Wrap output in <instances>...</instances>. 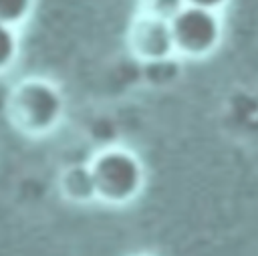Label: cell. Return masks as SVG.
<instances>
[{
    "label": "cell",
    "instance_id": "cell-4",
    "mask_svg": "<svg viewBox=\"0 0 258 256\" xmlns=\"http://www.w3.org/2000/svg\"><path fill=\"white\" fill-rule=\"evenodd\" d=\"M127 46L143 65L165 60L177 54L171 20L137 12L127 28Z\"/></svg>",
    "mask_w": 258,
    "mask_h": 256
},
{
    "label": "cell",
    "instance_id": "cell-3",
    "mask_svg": "<svg viewBox=\"0 0 258 256\" xmlns=\"http://www.w3.org/2000/svg\"><path fill=\"white\" fill-rule=\"evenodd\" d=\"M171 30L177 54L185 58H204L220 46L224 24L218 10L187 4L171 20Z\"/></svg>",
    "mask_w": 258,
    "mask_h": 256
},
{
    "label": "cell",
    "instance_id": "cell-8",
    "mask_svg": "<svg viewBox=\"0 0 258 256\" xmlns=\"http://www.w3.org/2000/svg\"><path fill=\"white\" fill-rule=\"evenodd\" d=\"M137 2H139L137 12L157 16L163 20H173L187 6V0H137Z\"/></svg>",
    "mask_w": 258,
    "mask_h": 256
},
{
    "label": "cell",
    "instance_id": "cell-1",
    "mask_svg": "<svg viewBox=\"0 0 258 256\" xmlns=\"http://www.w3.org/2000/svg\"><path fill=\"white\" fill-rule=\"evenodd\" d=\"M67 101L62 91L44 77H24L12 85L6 99V113L14 129L30 137L52 133L64 117Z\"/></svg>",
    "mask_w": 258,
    "mask_h": 256
},
{
    "label": "cell",
    "instance_id": "cell-6",
    "mask_svg": "<svg viewBox=\"0 0 258 256\" xmlns=\"http://www.w3.org/2000/svg\"><path fill=\"white\" fill-rule=\"evenodd\" d=\"M20 52V38L14 26L0 22V75L14 67Z\"/></svg>",
    "mask_w": 258,
    "mask_h": 256
},
{
    "label": "cell",
    "instance_id": "cell-9",
    "mask_svg": "<svg viewBox=\"0 0 258 256\" xmlns=\"http://www.w3.org/2000/svg\"><path fill=\"white\" fill-rule=\"evenodd\" d=\"M230 0H187L189 6H202V8H210V10H222Z\"/></svg>",
    "mask_w": 258,
    "mask_h": 256
},
{
    "label": "cell",
    "instance_id": "cell-2",
    "mask_svg": "<svg viewBox=\"0 0 258 256\" xmlns=\"http://www.w3.org/2000/svg\"><path fill=\"white\" fill-rule=\"evenodd\" d=\"M97 198L109 206H127L145 187V167L137 153L121 145L99 149L91 161Z\"/></svg>",
    "mask_w": 258,
    "mask_h": 256
},
{
    "label": "cell",
    "instance_id": "cell-7",
    "mask_svg": "<svg viewBox=\"0 0 258 256\" xmlns=\"http://www.w3.org/2000/svg\"><path fill=\"white\" fill-rule=\"evenodd\" d=\"M34 2L36 0H0V22L18 28L30 18Z\"/></svg>",
    "mask_w": 258,
    "mask_h": 256
},
{
    "label": "cell",
    "instance_id": "cell-10",
    "mask_svg": "<svg viewBox=\"0 0 258 256\" xmlns=\"http://www.w3.org/2000/svg\"><path fill=\"white\" fill-rule=\"evenodd\" d=\"M141 256H145V254H141Z\"/></svg>",
    "mask_w": 258,
    "mask_h": 256
},
{
    "label": "cell",
    "instance_id": "cell-5",
    "mask_svg": "<svg viewBox=\"0 0 258 256\" xmlns=\"http://www.w3.org/2000/svg\"><path fill=\"white\" fill-rule=\"evenodd\" d=\"M60 196L73 204H91L97 198V183L89 163L67 165L58 175Z\"/></svg>",
    "mask_w": 258,
    "mask_h": 256
}]
</instances>
